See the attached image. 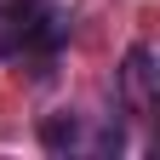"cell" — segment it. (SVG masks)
Returning <instances> with one entry per match:
<instances>
[{
	"mask_svg": "<svg viewBox=\"0 0 160 160\" xmlns=\"http://www.w3.org/2000/svg\"><path fill=\"white\" fill-rule=\"evenodd\" d=\"M63 34H69V17L57 6H46V0H12V6H0V57L52 52Z\"/></svg>",
	"mask_w": 160,
	"mask_h": 160,
	"instance_id": "cell-1",
	"label": "cell"
},
{
	"mask_svg": "<svg viewBox=\"0 0 160 160\" xmlns=\"http://www.w3.org/2000/svg\"><path fill=\"white\" fill-rule=\"evenodd\" d=\"M120 103L126 114H149L154 109V52L137 40L126 52V63H120Z\"/></svg>",
	"mask_w": 160,
	"mask_h": 160,
	"instance_id": "cell-2",
	"label": "cell"
},
{
	"mask_svg": "<svg viewBox=\"0 0 160 160\" xmlns=\"http://www.w3.org/2000/svg\"><path fill=\"white\" fill-rule=\"evenodd\" d=\"M40 149H52V154L80 149V114H46L40 120Z\"/></svg>",
	"mask_w": 160,
	"mask_h": 160,
	"instance_id": "cell-3",
	"label": "cell"
}]
</instances>
